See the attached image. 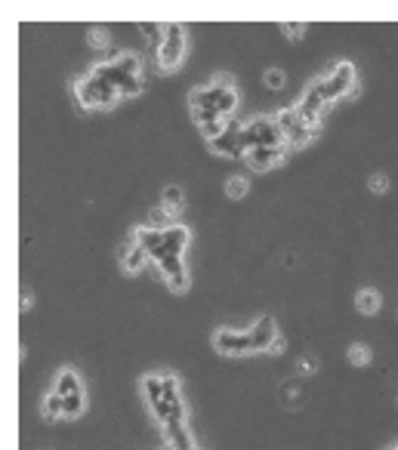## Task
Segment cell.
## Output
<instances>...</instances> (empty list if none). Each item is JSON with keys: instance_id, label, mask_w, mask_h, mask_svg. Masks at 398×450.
Wrapping results in <instances>:
<instances>
[{"instance_id": "6da1fadb", "label": "cell", "mask_w": 398, "mask_h": 450, "mask_svg": "<svg viewBox=\"0 0 398 450\" xmlns=\"http://www.w3.org/2000/svg\"><path fill=\"white\" fill-rule=\"evenodd\" d=\"M99 77H105L121 96H139L142 93V74H139V59L136 56H118L112 62L93 68Z\"/></svg>"}, {"instance_id": "7a4b0ae2", "label": "cell", "mask_w": 398, "mask_h": 450, "mask_svg": "<svg viewBox=\"0 0 398 450\" xmlns=\"http://www.w3.org/2000/svg\"><path fill=\"white\" fill-rule=\"evenodd\" d=\"M189 105L192 108H216L225 121H232V114H235V108H238V93L232 87L229 77H216L210 87L192 90Z\"/></svg>"}, {"instance_id": "3957f363", "label": "cell", "mask_w": 398, "mask_h": 450, "mask_svg": "<svg viewBox=\"0 0 398 450\" xmlns=\"http://www.w3.org/2000/svg\"><path fill=\"white\" fill-rule=\"evenodd\" d=\"M74 93H77V102H81L84 108H112L121 99V93L114 90L105 77H99L96 71H90L87 77H81V81H77V87H74Z\"/></svg>"}, {"instance_id": "277c9868", "label": "cell", "mask_w": 398, "mask_h": 450, "mask_svg": "<svg viewBox=\"0 0 398 450\" xmlns=\"http://www.w3.org/2000/svg\"><path fill=\"white\" fill-rule=\"evenodd\" d=\"M312 90L324 99V105H331V102H337V99L349 96V93H355V68H352V62H340V65L331 71V77H321L318 83H312Z\"/></svg>"}, {"instance_id": "5b68a950", "label": "cell", "mask_w": 398, "mask_h": 450, "mask_svg": "<svg viewBox=\"0 0 398 450\" xmlns=\"http://www.w3.org/2000/svg\"><path fill=\"white\" fill-rule=\"evenodd\" d=\"M241 142L244 149H275V145H284V136H281V127L275 118H253L251 123H244V133H241Z\"/></svg>"}, {"instance_id": "8992f818", "label": "cell", "mask_w": 398, "mask_h": 450, "mask_svg": "<svg viewBox=\"0 0 398 450\" xmlns=\"http://www.w3.org/2000/svg\"><path fill=\"white\" fill-rule=\"evenodd\" d=\"M185 56V28L183 25H167L164 28V41L158 46V65L161 71H176Z\"/></svg>"}, {"instance_id": "52a82bcc", "label": "cell", "mask_w": 398, "mask_h": 450, "mask_svg": "<svg viewBox=\"0 0 398 450\" xmlns=\"http://www.w3.org/2000/svg\"><path fill=\"white\" fill-rule=\"evenodd\" d=\"M275 121H278V127H281V136H284L287 149H303V145H309L312 136L318 133L315 127H309V123L300 118V111H296V108H287V111H281Z\"/></svg>"}, {"instance_id": "ba28073f", "label": "cell", "mask_w": 398, "mask_h": 450, "mask_svg": "<svg viewBox=\"0 0 398 450\" xmlns=\"http://www.w3.org/2000/svg\"><path fill=\"white\" fill-rule=\"evenodd\" d=\"M152 414L161 425L173 423V420H185V404H183V398H179V386L173 376H164V398L158 404H152Z\"/></svg>"}, {"instance_id": "9c48e42d", "label": "cell", "mask_w": 398, "mask_h": 450, "mask_svg": "<svg viewBox=\"0 0 398 450\" xmlns=\"http://www.w3.org/2000/svg\"><path fill=\"white\" fill-rule=\"evenodd\" d=\"M241 133H244V123L232 118L229 123H225V130L216 139H210V151L213 154H225V158H244L247 149H244V142H241Z\"/></svg>"}, {"instance_id": "30bf717a", "label": "cell", "mask_w": 398, "mask_h": 450, "mask_svg": "<svg viewBox=\"0 0 398 450\" xmlns=\"http://www.w3.org/2000/svg\"><path fill=\"white\" fill-rule=\"evenodd\" d=\"M213 348L220 355H247L253 352L251 346V333L247 330H216L213 333Z\"/></svg>"}, {"instance_id": "8fae6325", "label": "cell", "mask_w": 398, "mask_h": 450, "mask_svg": "<svg viewBox=\"0 0 398 450\" xmlns=\"http://www.w3.org/2000/svg\"><path fill=\"white\" fill-rule=\"evenodd\" d=\"M247 333H251V346H253V352H275V348L284 346V343L278 339L275 318H269V315H263L260 321H256Z\"/></svg>"}, {"instance_id": "7c38bea8", "label": "cell", "mask_w": 398, "mask_h": 450, "mask_svg": "<svg viewBox=\"0 0 398 450\" xmlns=\"http://www.w3.org/2000/svg\"><path fill=\"white\" fill-rule=\"evenodd\" d=\"M185 244H189V229H185V225H167V229H164V244L152 253V262L161 259V256H167V253L170 256H183Z\"/></svg>"}, {"instance_id": "4fadbf2b", "label": "cell", "mask_w": 398, "mask_h": 450, "mask_svg": "<svg viewBox=\"0 0 398 450\" xmlns=\"http://www.w3.org/2000/svg\"><path fill=\"white\" fill-rule=\"evenodd\" d=\"M291 151L287 145H275V149H251L244 154V161L251 164L253 170H272L275 164H281L284 161V154Z\"/></svg>"}, {"instance_id": "5bb4252c", "label": "cell", "mask_w": 398, "mask_h": 450, "mask_svg": "<svg viewBox=\"0 0 398 450\" xmlns=\"http://www.w3.org/2000/svg\"><path fill=\"white\" fill-rule=\"evenodd\" d=\"M164 435H167L170 450H194V441L185 429V420H173V423H164Z\"/></svg>"}, {"instance_id": "9a60e30c", "label": "cell", "mask_w": 398, "mask_h": 450, "mask_svg": "<svg viewBox=\"0 0 398 450\" xmlns=\"http://www.w3.org/2000/svg\"><path fill=\"white\" fill-rule=\"evenodd\" d=\"M145 262H148V250L139 240H133V244H127L121 250V266L124 271H139V268H145Z\"/></svg>"}, {"instance_id": "2e32d148", "label": "cell", "mask_w": 398, "mask_h": 450, "mask_svg": "<svg viewBox=\"0 0 398 450\" xmlns=\"http://www.w3.org/2000/svg\"><path fill=\"white\" fill-rule=\"evenodd\" d=\"M136 240L148 250V256H152L164 244V229H136Z\"/></svg>"}, {"instance_id": "e0dca14e", "label": "cell", "mask_w": 398, "mask_h": 450, "mask_svg": "<svg viewBox=\"0 0 398 450\" xmlns=\"http://www.w3.org/2000/svg\"><path fill=\"white\" fill-rule=\"evenodd\" d=\"M161 204H164V213L176 216L179 210H183V189H176V185H167L161 195Z\"/></svg>"}, {"instance_id": "ac0fdd59", "label": "cell", "mask_w": 398, "mask_h": 450, "mask_svg": "<svg viewBox=\"0 0 398 450\" xmlns=\"http://www.w3.org/2000/svg\"><path fill=\"white\" fill-rule=\"evenodd\" d=\"M142 395H145L148 404H158V401L164 398V376H152V374H148L142 379Z\"/></svg>"}, {"instance_id": "d6986e66", "label": "cell", "mask_w": 398, "mask_h": 450, "mask_svg": "<svg viewBox=\"0 0 398 450\" xmlns=\"http://www.w3.org/2000/svg\"><path fill=\"white\" fill-rule=\"evenodd\" d=\"M355 306H358V312H364V315H377L380 312V293L377 290H361L355 296Z\"/></svg>"}, {"instance_id": "ffe728a7", "label": "cell", "mask_w": 398, "mask_h": 450, "mask_svg": "<svg viewBox=\"0 0 398 450\" xmlns=\"http://www.w3.org/2000/svg\"><path fill=\"white\" fill-rule=\"evenodd\" d=\"M53 392H59L62 398H65V395H72V392H81V379H77L74 370H62L59 379H56V389H53Z\"/></svg>"}, {"instance_id": "44dd1931", "label": "cell", "mask_w": 398, "mask_h": 450, "mask_svg": "<svg viewBox=\"0 0 398 450\" xmlns=\"http://www.w3.org/2000/svg\"><path fill=\"white\" fill-rule=\"evenodd\" d=\"M44 416L46 420H59V416H65V401H62L59 392H50L44 398Z\"/></svg>"}, {"instance_id": "7402d4cb", "label": "cell", "mask_w": 398, "mask_h": 450, "mask_svg": "<svg viewBox=\"0 0 398 450\" xmlns=\"http://www.w3.org/2000/svg\"><path fill=\"white\" fill-rule=\"evenodd\" d=\"M65 416L68 420H74V416H81L84 414V389L81 392H72V395H65Z\"/></svg>"}, {"instance_id": "603a6c76", "label": "cell", "mask_w": 398, "mask_h": 450, "mask_svg": "<svg viewBox=\"0 0 398 450\" xmlns=\"http://www.w3.org/2000/svg\"><path fill=\"white\" fill-rule=\"evenodd\" d=\"M225 195L229 198H244L247 195V179H241V176H235V179H229V185H225Z\"/></svg>"}, {"instance_id": "cb8c5ba5", "label": "cell", "mask_w": 398, "mask_h": 450, "mask_svg": "<svg viewBox=\"0 0 398 450\" xmlns=\"http://www.w3.org/2000/svg\"><path fill=\"white\" fill-rule=\"evenodd\" d=\"M265 87H269V90H281V87H284V71H281V68L265 71Z\"/></svg>"}, {"instance_id": "d4e9b609", "label": "cell", "mask_w": 398, "mask_h": 450, "mask_svg": "<svg viewBox=\"0 0 398 450\" xmlns=\"http://www.w3.org/2000/svg\"><path fill=\"white\" fill-rule=\"evenodd\" d=\"M349 361H352V364H368V348H364V346H352V348H349Z\"/></svg>"}, {"instance_id": "484cf974", "label": "cell", "mask_w": 398, "mask_h": 450, "mask_svg": "<svg viewBox=\"0 0 398 450\" xmlns=\"http://www.w3.org/2000/svg\"><path fill=\"white\" fill-rule=\"evenodd\" d=\"M139 28H142L145 34L152 37V41H158V46H161V41H164V34H158V31H164V28H167V25H158V22H154V25H148V22H142V25H139Z\"/></svg>"}, {"instance_id": "4316f807", "label": "cell", "mask_w": 398, "mask_h": 450, "mask_svg": "<svg viewBox=\"0 0 398 450\" xmlns=\"http://www.w3.org/2000/svg\"><path fill=\"white\" fill-rule=\"evenodd\" d=\"M90 41H93V46H105V43H108V37H105V28H93Z\"/></svg>"}, {"instance_id": "83f0119b", "label": "cell", "mask_w": 398, "mask_h": 450, "mask_svg": "<svg viewBox=\"0 0 398 450\" xmlns=\"http://www.w3.org/2000/svg\"><path fill=\"white\" fill-rule=\"evenodd\" d=\"M386 189H389L386 176H373V179H371V191H386Z\"/></svg>"}, {"instance_id": "f1b7e54d", "label": "cell", "mask_w": 398, "mask_h": 450, "mask_svg": "<svg viewBox=\"0 0 398 450\" xmlns=\"http://www.w3.org/2000/svg\"><path fill=\"white\" fill-rule=\"evenodd\" d=\"M392 450H398V444H392Z\"/></svg>"}, {"instance_id": "f546056e", "label": "cell", "mask_w": 398, "mask_h": 450, "mask_svg": "<svg viewBox=\"0 0 398 450\" xmlns=\"http://www.w3.org/2000/svg\"><path fill=\"white\" fill-rule=\"evenodd\" d=\"M389 450H392V447H389Z\"/></svg>"}]
</instances>
